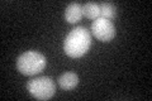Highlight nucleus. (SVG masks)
<instances>
[{
    "instance_id": "nucleus-2",
    "label": "nucleus",
    "mask_w": 152,
    "mask_h": 101,
    "mask_svg": "<svg viewBox=\"0 0 152 101\" xmlns=\"http://www.w3.org/2000/svg\"><path fill=\"white\" fill-rule=\"evenodd\" d=\"M47 65L46 57L37 51H27L17 60V68L22 75L33 76L42 72Z\"/></svg>"
},
{
    "instance_id": "nucleus-7",
    "label": "nucleus",
    "mask_w": 152,
    "mask_h": 101,
    "mask_svg": "<svg viewBox=\"0 0 152 101\" xmlns=\"http://www.w3.org/2000/svg\"><path fill=\"white\" fill-rule=\"evenodd\" d=\"M83 15L91 20L100 18V5L96 3H86L83 5Z\"/></svg>"
},
{
    "instance_id": "nucleus-4",
    "label": "nucleus",
    "mask_w": 152,
    "mask_h": 101,
    "mask_svg": "<svg viewBox=\"0 0 152 101\" xmlns=\"http://www.w3.org/2000/svg\"><path fill=\"white\" fill-rule=\"evenodd\" d=\"M91 32L98 41L104 42V43L110 42L113 38L115 37V28H114V24L110 20L104 19V18L95 19L91 24Z\"/></svg>"
},
{
    "instance_id": "nucleus-3",
    "label": "nucleus",
    "mask_w": 152,
    "mask_h": 101,
    "mask_svg": "<svg viewBox=\"0 0 152 101\" xmlns=\"http://www.w3.org/2000/svg\"><path fill=\"white\" fill-rule=\"evenodd\" d=\"M27 90L37 100H50L55 95L56 86L53 80L47 76H41L28 81Z\"/></svg>"
},
{
    "instance_id": "nucleus-8",
    "label": "nucleus",
    "mask_w": 152,
    "mask_h": 101,
    "mask_svg": "<svg viewBox=\"0 0 152 101\" xmlns=\"http://www.w3.org/2000/svg\"><path fill=\"white\" fill-rule=\"evenodd\" d=\"M100 5V18L108 19V20H112V19L115 18V5L112 3H102L99 4Z\"/></svg>"
},
{
    "instance_id": "nucleus-1",
    "label": "nucleus",
    "mask_w": 152,
    "mask_h": 101,
    "mask_svg": "<svg viewBox=\"0 0 152 101\" xmlns=\"http://www.w3.org/2000/svg\"><path fill=\"white\" fill-rule=\"evenodd\" d=\"M90 44H91V36L89 31L84 27H76L65 38L64 51L72 58H79L88 53Z\"/></svg>"
},
{
    "instance_id": "nucleus-5",
    "label": "nucleus",
    "mask_w": 152,
    "mask_h": 101,
    "mask_svg": "<svg viewBox=\"0 0 152 101\" xmlns=\"http://www.w3.org/2000/svg\"><path fill=\"white\" fill-rule=\"evenodd\" d=\"M83 18V5L79 3H71L66 7L65 19L70 24H76Z\"/></svg>"
},
{
    "instance_id": "nucleus-6",
    "label": "nucleus",
    "mask_w": 152,
    "mask_h": 101,
    "mask_svg": "<svg viewBox=\"0 0 152 101\" xmlns=\"http://www.w3.org/2000/svg\"><path fill=\"white\" fill-rule=\"evenodd\" d=\"M58 85L64 90H72L79 84V76L74 72H65L58 77Z\"/></svg>"
}]
</instances>
